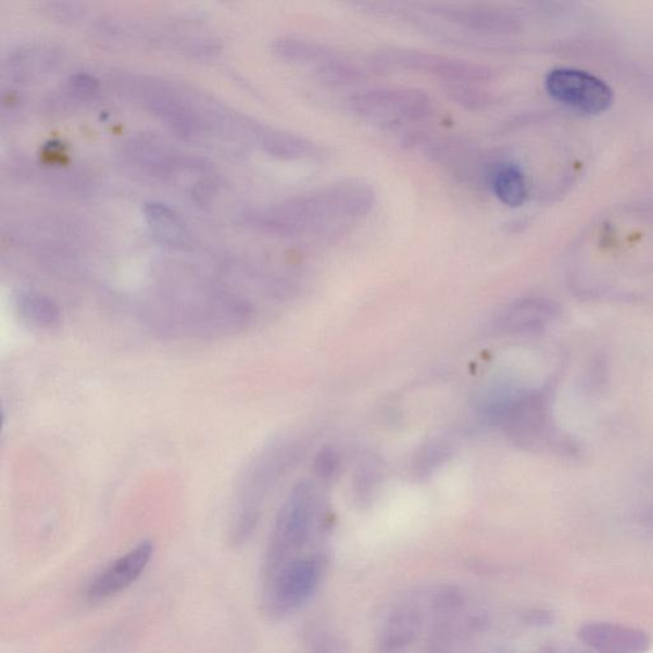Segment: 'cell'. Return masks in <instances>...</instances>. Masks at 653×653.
Listing matches in <instances>:
<instances>
[{
  "label": "cell",
  "instance_id": "6da1fadb",
  "mask_svg": "<svg viewBox=\"0 0 653 653\" xmlns=\"http://www.w3.org/2000/svg\"><path fill=\"white\" fill-rule=\"evenodd\" d=\"M376 201L368 181L343 179L277 204L264 216V225L290 237L334 234L368 216Z\"/></svg>",
  "mask_w": 653,
  "mask_h": 653
},
{
  "label": "cell",
  "instance_id": "7a4b0ae2",
  "mask_svg": "<svg viewBox=\"0 0 653 653\" xmlns=\"http://www.w3.org/2000/svg\"><path fill=\"white\" fill-rule=\"evenodd\" d=\"M321 504L311 484H299L291 491L276 518L268 542L263 576L275 574L293 560L310 542L319 524Z\"/></svg>",
  "mask_w": 653,
  "mask_h": 653
},
{
  "label": "cell",
  "instance_id": "3957f363",
  "mask_svg": "<svg viewBox=\"0 0 653 653\" xmlns=\"http://www.w3.org/2000/svg\"><path fill=\"white\" fill-rule=\"evenodd\" d=\"M368 63L374 71L427 73L442 78L447 84H486L494 78V71L489 65L405 47L376 50Z\"/></svg>",
  "mask_w": 653,
  "mask_h": 653
},
{
  "label": "cell",
  "instance_id": "277c9868",
  "mask_svg": "<svg viewBox=\"0 0 653 653\" xmlns=\"http://www.w3.org/2000/svg\"><path fill=\"white\" fill-rule=\"evenodd\" d=\"M344 106L361 120L381 126L420 123L435 114L429 95L413 87H377L350 95Z\"/></svg>",
  "mask_w": 653,
  "mask_h": 653
},
{
  "label": "cell",
  "instance_id": "5b68a950",
  "mask_svg": "<svg viewBox=\"0 0 653 653\" xmlns=\"http://www.w3.org/2000/svg\"><path fill=\"white\" fill-rule=\"evenodd\" d=\"M325 562L319 555L298 557L263 579L262 604L269 618L297 612L319 586Z\"/></svg>",
  "mask_w": 653,
  "mask_h": 653
},
{
  "label": "cell",
  "instance_id": "8992f818",
  "mask_svg": "<svg viewBox=\"0 0 653 653\" xmlns=\"http://www.w3.org/2000/svg\"><path fill=\"white\" fill-rule=\"evenodd\" d=\"M274 50L285 61L313 68L315 75L327 84L351 85L365 76L356 62L318 41L284 36L275 40Z\"/></svg>",
  "mask_w": 653,
  "mask_h": 653
},
{
  "label": "cell",
  "instance_id": "52a82bcc",
  "mask_svg": "<svg viewBox=\"0 0 653 653\" xmlns=\"http://www.w3.org/2000/svg\"><path fill=\"white\" fill-rule=\"evenodd\" d=\"M550 98L582 115H600L612 108L614 92L605 80L576 68H554L545 77Z\"/></svg>",
  "mask_w": 653,
  "mask_h": 653
},
{
  "label": "cell",
  "instance_id": "ba28073f",
  "mask_svg": "<svg viewBox=\"0 0 653 653\" xmlns=\"http://www.w3.org/2000/svg\"><path fill=\"white\" fill-rule=\"evenodd\" d=\"M155 553L151 540H142L100 570L88 583L85 595L90 603H102L127 591L149 568Z\"/></svg>",
  "mask_w": 653,
  "mask_h": 653
},
{
  "label": "cell",
  "instance_id": "9c48e42d",
  "mask_svg": "<svg viewBox=\"0 0 653 653\" xmlns=\"http://www.w3.org/2000/svg\"><path fill=\"white\" fill-rule=\"evenodd\" d=\"M419 7L429 16L478 35L510 34L518 26L513 14L490 4L429 3Z\"/></svg>",
  "mask_w": 653,
  "mask_h": 653
},
{
  "label": "cell",
  "instance_id": "30bf717a",
  "mask_svg": "<svg viewBox=\"0 0 653 653\" xmlns=\"http://www.w3.org/2000/svg\"><path fill=\"white\" fill-rule=\"evenodd\" d=\"M423 629V613L416 605L395 607L381 629L379 645L384 653H403Z\"/></svg>",
  "mask_w": 653,
  "mask_h": 653
},
{
  "label": "cell",
  "instance_id": "8fae6325",
  "mask_svg": "<svg viewBox=\"0 0 653 653\" xmlns=\"http://www.w3.org/2000/svg\"><path fill=\"white\" fill-rule=\"evenodd\" d=\"M556 315L555 306L544 299H524L513 303L498 319V327L508 334H530L544 328Z\"/></svg>",
  "mask_w": 653,
  "mask_h": 653
},
{
  "label": "cell",
  "instance_id": "7c38bea8",
  "mask_svg": "<svg viewBox=\"0 0 653 653\" xmlns=\"http://www.w3.org/2000/svg\"><path fill=\"white\" fill-rule=\"evenodd\" d=\"M489 188L499 202L511 209L523 208L530 194L523 168L507 160H497L491 168Z\"/></svg>",
  "mask_w": 653,
  "mask_h": 653
},
{
  "label": "cell",
  "instance_id": "4fadbf2b",
  "mask_svg": "<svg viewBox=\"0 0 653 653\" xmlns=\"http://www.w3.org/2000/svg\"><path fill=\"white\" fill-rule=\"evenodd\" d=\"M143 214L147 226L160 243L174 248L192 243L186 224L167 205L156 202L146 204Z\"/></svg>",
  "mask_w": 653,
  "mask_h": 653
},
{
  "label": "cell",
  "instance_id": "5bb4252c",
  "mask_svg": "<svg viewBox=\"0 0 653 653\" xmlns=\"http://www.w3.org/2000/svg\"><path fill=\"white\" fill-rule=\"evenodd\" d=\"M20 317L29 328L54 331L62 323L59 306L38 293H21L16 300Z\"/></svg>",
  "mask_w": 653,
  "mask_h": 653
},
{
  "label": "cell",
  "instance_id": "9a60e30c",
  "mask_svg": "<svg viewBox=\"0 0 653 653\" xmlns=\"http://www.w3.org/2000/svg\"><path fill=\"white\" fill-rule=\"evenodd\" d=\"M585 637L601 653H640L645 644L642 635L608 626L591 627Z\"/></svg>",
  "mask_w": 653,
  "mask_h": 653
},
{
  "label": "cell",
  "instance_id": "2e32d148",
  "mask_svg": "<svg viewBox=\"0 0 653 653\" xmlns=\"http://www.w3.org/2000/svg\"><path fill=\"white\" fill-rule=\"evenodd\" d=\"M445 90L454 102L466 109H487L493 102L490 92L475 84H447Z\"/></svg>",
  "mask_w": 653,
  "mask_h": 653
},
{
  "label": "cell",
  "instance_id": "e0dca14e",
  "mask_svg": "<svg viewBox=\"0 0 653 653\" xmlns=\"http://www.w3.org/2000/svg\"><path fill=\"white\" fill-rule=\"evenodd\" d=\"M71 87L77 93L90 95L98 90L99 80L87 73H77L70 79Z\"/></svg>",
  "mask_w": 653,
  "mask_h": 653
},
{
  "label": "cell",
  "instance_id": "ac0fdd59",
  "mask_svg": "<svg viewBox=\"0 0 653 653\" xmlns=\"http://www.w3.org/2000/svg\"><path fill=\"white\" fill-rule=\"evenodd\" d=\"M337 465H339V461H337L336 454L332 451H328L321 453L315 468H317L319 476L329 478V476L335 474Z\"/></svg>",
  "mask_w": 653,
  "mask_h": 653
},
{
  "label": "cell",
  "instance_id": "d6986e66",
  "mask_svg": "<svg viewBox=\"0 0 653 653\" xmlns=\"http://www.w3.org/2000/svg\"><path fill=\"white\" fill-rule=\"evenodd\" d=\"M427 653H459L453 649L452 643L450 642H432V648Z\"/></svg>",
  "mask_w": 653,
  "mask_h": 653
}]
</instances>
